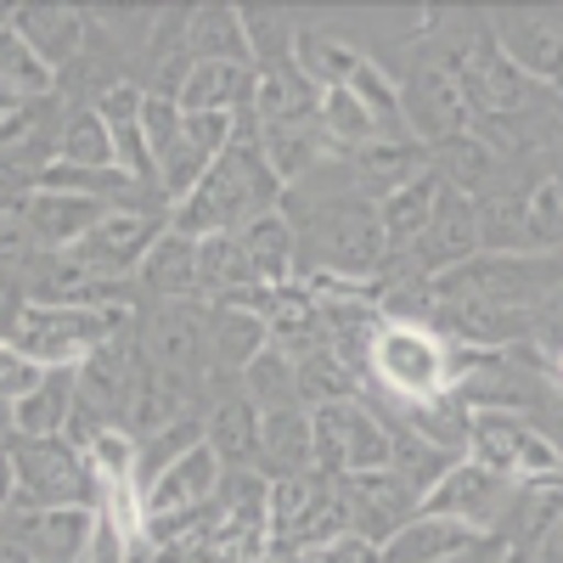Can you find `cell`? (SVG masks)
Segmentation results:
<instances>
[{
	"label": "cell",
	"instance_id": "1",
	"mask_svg": "<svg viewBox=\"0 0 563 563\" xmlns=\"http://www.w3.org/2000/svg\"><path fill=\"white\" fill-rule=\"evenodd\" d=\"M271 209H282V180L265 164L260 119L243 113L238 119V135H231V147L214 158V169L203 175V186L169 209V231L203 243V238H214V231H243L249 220H260Z\"/></svg>",
	"mask_w": 563,
	"mask_h": 563
},
{
	"label": "cell",
	"instance_id": "2",
	"mask_svg": "<svg viewBox=\"0 0 563 563\" xmlns=\"http://www.w3.org/2000/svg\"><path fill=\"white\" fill-rule=\"evenodd\" d=\"M299 231V276H344V282H372V271L389 265L384 220L378 203L344 192H327V203H310V214H288Z\"/></svg>",
	"mask_w": 563,
	"mask_h": 563
},
{
	"label": "cell",
	"instance_id": "3",
	"mask_svg": "<svg viewBox=\"0 0 563 563\" xmlns=\"http://www.w3.org/2000/svg\"><path fill=\"white\" fill-rule=\"evenodd\" d=\"M456 384V350L429 321H378L366 350V395L384 406H422L440 400Z\"/></svg>",
	"mask_w": 563,
	"mask_h": 563
},
{
	"label": "cell",
	"instance_id": "4",
	"mask_svg": "<svg viewBox=\"0 0 563 563\" xmlns=\"http://www.w3.org/2000/svg\"><path fill=\"white\" fill-rule=\"evenodd\" d=\"M135 321H141L135 305H23L7 344L40 366H79L113 333H130Z\"/></svg>",
	"mask_w": 563,
	"mask_h": 563
},
{
	"label": "cell",
	"instance_id": "5",
	"mask_svg": "<svg viewBox=\"0 0 563 563\" xmlns=\"http://www.w3.org/2000/svg\"><path fill=\"white\" fill-rule=\"evenodd\" d=\"M141 339V361L158 384H169L175 395L192 400L209 384V305L186 299V305H153L135 321Z\"/></svg>",
	"mask_w": 563,
	"mask_h": 563
},
{
	"label": "cell",
	"instance_id": "6",
	"mask_svg": "<svg viewBox=\"0 0 563 563\" xmlns=\"http://www.w3.org/2000/svg\"><path fill=\"white\" fill-rule=\"evenodd\" d=\"M310 451L316 467L333 479H355V474H378L395 456V434L389 422L361 406V400H333V406H316L310 411Z\"/></svg>",
	"mask_w": 563,
	"mask_h": 563
},
{
	"label": "cell",
	"instance_id": "7",
	"mask_svg": "<svg viewBox=\"0 0 563 563\" xmlns=\"http://www.w3.org/2000/svg\"><path fill=\"white\" fill-rule=\"evenodd\" d=\"M164 225H169V203L158 192L135 198V203H113L97 220V231L68 249V260H79L97 282H135V265L164 238Z\"/></svg>",
	"mask_w": 563,
	"mask_h": 563
},
{
	"label": "cell",
	"instance_id": "8",
	"mask_svg": "<svg viewBox=\"0 0 563 563\" xmlns=\"http://www.w3.org/2000/svg\"><path fill=\"white\" fill-rule=\"evenodd\" d=\"M18 462V507H90L97 512L102 485L74 440H7Z\"/></svg>",
	"mask_w": 563,
	"mask_h": 563
},
{
	"label": "cell",
	"instance_id": "9",
	"mask_svg": "<svg viewBox=\"0 0 563 563\" xmlns=\"http://www.w3.org/2000/svg\"><path fill=\"white\" fill-rule=\"evenodd\" d=\"M467 462L490 467V474L525 485V479H547V474H563L558 467V445L530 429L525 411H501V406H485L467 417Z\"/></svg>",
	"mask_w": 563,
	"mask_h": 563
},
{
	"label": "cell",
	"instance_id": "10",
	"mask_svg": "<svg viewBox=\"0 0 563 563\" xmlns=\"http://www.w3.org/2000/svg\"><path fill=\"white\" fill-rule=\"evenodd\" d=\"M445 68L462 79V90H467V102H474V119L479 124H501V119L507 124H525L536 113V102H541V90H547V85H536V79H525L519 68H512L490 34H479Z\"/></svg>",
	"mask_w": 563,
	"mask_h": 563
},
{
	"label": "cell",
	"instance_id": "11",
	"mask_svg": "<svg viewBox=\"0 0 563 563\" xmlns=\"http://www.w3.org/2000/svg\"><path fill=\"white\" fill-rule=\"evenodd\" d=\"M400 119H406V135L417 141V147H429V153L479 124L474 119V102H467V90H462V79L445 63H417L400 79Z\"/></svg>",
	"mask_w": 563,
	"mask_h": 563
},
{
	"label": "cell",
	"instance_id": "12",
	"mask_svg": "<svg viewBox=\"0 0 563 563\" xmlns=\"http://www.w3.org/2000/svg\"><path fill=\"white\" fill-rule=\"evenodd\" d=\"M507 496H512V479H501V474H490V467H479V462L462 456V462L445 467V479L422 496L417 512L467 525L474 536H490V541H496V530H501V519H507Z\"/></svg>",
	"mask_w": 563,
	"mask_h": 563
},
{
	"label": "cell",
	"instance_id": "13",
	"mask_svg": "<svg viewBox=\"0 0 563 563\" xmlns=\"http://www.w3.org/2000/svg\"><path fill=\"white\" fill-rule=\"evenodd\" d=\"M490 40L501 45V57L525 79H536L547 90L563 79V18H552V12H496Z\"/></svg>",
	"mask_w": 563,
	"mask_h": 563
},
{
	"label": "cell",
	"instance_id": "14",
	"mask_svg": "<svg viewBox=\"0 0 563 563\" xmlns=\"http://www.w3.org/2000/svg\"><path fill=\"white\" fill-rule=\"evenodd\" d=\"M344 496H350V536H366L372 547H384L400 525L417 519V507H422V496L395 474V467L344 479Z\"/></svg>",
	"mask_w": 563,
	"mask_h": 563
},
{
	"label": "cell",
	"instance_id": "15",
	"mask_svg": "<svg viewBox=\"0 0 563 563\" xmlns=\"http://www.w3.org/2000/svg\"><path fill=\"white\" fill-rule=\"evenodd\" d=\"M220 479L225 467L209 445H192L180 462H169L153 485H141V507H147V519H169V512H198L220 496Z\"/></svg>",
	"mask_w": 563,
	"mask_h": 563
},
{
	"label": "cell",
	"instance_id": "16",
	"mask_svg": "<svg viewBox=\"0 0 563 563\" xmlns=\"http://www.w3.org/2000/svg\"><path fill=\"white\" fill-rule=\"evenodd\" d=\"M23 225L40 254H68L74 243H85L90 231H97V220L108 214V203H90V198H74V192H23L18 203Z\"/></svg>",
	"mask_w": 563,
	"mask_h": 563
},
{
	"label": "cell",
	"instance_id": "17",
	"mask_svg": "<svg viewBox=\"0 0 563 563\" xmlns=\"http://www.w3.org/2000/svg\"><path fill=\"white\" fill-rule=\"evenodd\" d=\"M135 299H141V305H147V299H153V305L203 299V294H198V243L164 225V238L147 249V260L135 265Z\"/></svg>",
	"mask_w": 563,
	"mask_h": 563
},
{
	"label": "cell",
	"instance_id": "18",
	"mask_svg": "<svg viewBox=\"0 0 563 563\" xmlns=\"http://www.w3.org/2000/svg\"><path fill=\"white\" fill-rule=\"evenodd\" d=\"M79 406V366H45V378L12 406V440H63Z\"/></svg>",
	"mask_w": 563,
	"mask_h": 563
},
{
	"label": "cell",
	"instance_id": "19",
	"mask_svg": "<svg viewBox=\"0 0 563 563\" xmlns=\"http://www.w3.org/2000/svg\"><path fill=\"white\" fill-rule=\"evenodd\" d=\"M203 445L220 456V467L225 474H249V467L260 462V411H254V400L231 384L214 406H209V417H203Z\"/></svg>",
	"mask_w": 563,
	"mask_h": 563
},
{
	"label": "cell",
	"instance_id": "20",
	"mask_svg": "<svg viewBox=\"0 0 563 563\" xmlns=\"http://www.w3.org/2000/svg\"><path fill=\"white\" fill-rule=\"evenodd\" d=\"M18 34L34 45V57L52 68V74H68L85 45H90V18L79 7H18Z\"/></svg>",
	"mask_w": 563,
	"mask_h": 563
},
{
	"label": "cell",
	"instance_id": "21",
	"mask_svg": "<svg viewBox=\"0 0 563 563\" xmlns=\"http://www.w3.org/2000/svg\"><path fill=\"white\" fill-rule=\"evenodd\" d=\"M411 254H422L429 276H440V271H451L462 260H474L479 254V198H462V192L445 186V198H440L429 231H422V243Z\"/></svg>",
	"mask_w": 563,
	"mask_h": 563
},
{
	"label": "cell",
	"instance_id": "22",
	"mask_svg": "<svg viewBox=\"0 0 563 563\" xmlns=\"http://www.w3.org/2000/svg\"><path fill=\"white\" fill-rule=\"evenodd\" d=\"M271 344V327L254 310L238 305H209V378L214 384H238L243 366Z\"/></svg>",
	"mask_w": 563,
	"mask_h": 563
},
{
	"label": "cell",
	"instance_id": "23",
	"mask_svg": "<svg viewBox=\"0 0 563 563\" xmlns=\"http://www.w3.org/2000/svg\"><path fill=\"white\" fill-rule=\"evenodd\" d=\"M254 90H260V74L249 63H192L180 85V113H231L243 119L254 113Z\"/></svg>",
	"mask_w": 563,
	"mask_h": 563
},
{
	"label": "cell",
	"instance_id": "24",
	"mask_svg": "<svg viewBox=\"0 0 563 563\" xmlns=\"http://www.w3.org/2000/svg\"><path fill=\"white\" fill-rule=\"evenodd\" d=\"M485 541H490V536H474L467 525L417 512L411 525H400V530L378 547V558H384V563H456V558H467V552H479Z\"/></svg>",
	"mask_w": 563,
	"mask_h": 563
},
{
	"label": "cell",
	"instance_id": "25",
	"mask_svg": "<svg viewBox=\"0 0 563 563\" xmlns=\"http://www.w3.org/2000/svg\"><path fill=\"white\" fill-rule=\"evenodd\" d=\"M440 198H445V180H440L434 169H422L417 180H406L400 192H389V198L378 203L389 260H395V254H411V249L422 243V231H429V220H434Z\"/></svg>",
	"mask_w": 563,
	"mask_h": 563
},
{
	"label": "cell",
	"instance_id": "26",
	"mask_svg": "<svg viewBox=\"0 0 563 563\" xmlns=\"http://www.w3.org/2000/svg\"><path fill=\"white\" fill-rule=\"evenodd\" d=\"M558 512H563V474H547V479H525V485H512V496H507V519H501L496 541L536 552V547L552 536Z\"/></svg>",
	"mask_w": 563,
	"mask_h": 563
},
{
	"label": "cell",
	"instance_id": "27",
	"mask_svg": "<svg viewBox=\"0 0 563 563\" xmlns=\"http://www.w3.org/2000/svg\"><path fill=\"white\" fill-rule=\"evenodd\" d=\"M238 243H243V254H249V265H254V276L265 282V288H288V282H299V231H294V220L282 209L249 220L238 231Z\"/></svg>",
	"mask_w": 563,
	"mask_h": 563
},
{
	"label": "cell",
	"instance_id": "28",
	"mask_svg": "<svg viewBox=\"0 0 563 563\" xmlns=\"http://www.w3.org/2000/svg\"><path fill=\"white\" fill-rule=\"evenodd\" d=\"M260 462H265L271 479H294V474H310V467H316V451H310V411H305V406L260 411Z\"/></svg>",
	"mask_w": 563,
	"mask_h": 563
},
{
	"label": "cell",
	"instance_id": "29",
	"mask_svg": "<svg viewBox=\"0 0 563 563\" xmlns=\"http://www.w3.org/2000/svg\"><path fill=\"white\" fill-rule=\"evenodd\" d=\"M429 169L451 186V192L485 198V186H490L496 169H501V153H496V141H485L479 130H467V135H456V141H445V147L429 153Z\"/></svg>",
	"mask_w": 563,
	"mask_h": 563
},
{
	"label": "cell",
	"instance_id": "30",
	"mask_svg": "<svg viewBox=\"0 0 563 563\" xmlns=\"http://www.w3.org/2000/svg\"><path fill=\"white\" fill-rule=\"evenodd\" d=\"M254 119L260 124H310V119H321V90L294 63L265 68L260 74V90H254Z\"/></svg>",
	"mask_w": 563,
	"mask_h": 563
},
{
	"label": "cell",
	"instance_id": "31",
	"mask_svg": "<svg viewBox=\"0 0 563 563\" xmlns=\"http://www.w3.org/2000/svg\"><path fill=\"white\" fill-rule=\"evenodd\" d=\"M186 57L192 63H249L243 12L238 7H192L186 12Z\"/></svg>",
	"mask_w": 563,
	"mask_h": 563
},
{
	"label": "cell",
	"instance_id": "32",
	"mask_svg": "<svg viewBox=\"0 0 563 563\" xmlns=\"http://www.w3.org/2000/svg\"><path fill=\"white\" fill-rule=\"evenodd\" d=\"M361 57H366V52H355L350 40H339V34H321V29H299V40H294V68H299L316 90H333V85H344V79L361 68Z\"/></svg>",
	"mask_w": 563,
	"mask_h": 563
},
{
	"label": "cell",
	"instance_id": "33",
	"mask_svg": "<svg viewBox=\"0 0 563 563\" xmlns=\"http://www.w3.org/2000/svg\"><path fill=\"white\" fill-rule=\"evenodd\" d=\"M57 164H74V169H119L113 164V130H108V119L90 108V102L68 108L63 135H57Z\"/></svg>",
	"mask_w": 563,
	"mask_h": 563
},
{
	"label": "cell",
	"instance_id": "34",
	"mask_svg": "<svg viewBox=\"0 0 563 563\" xmlns=\"http://www.w3.org/2000/svg\"><path fill=\"white\" fill-rule=\"evenodd\" d=\"M294 389H299V406L316 411V406H333V400H361V378L333 355V350H310L294 361Z\"/></svg>",
	"mask_w": 563,
	"mask_h": 563
},
{
	"label": "cell",
	"instance_id": "35",
	"mask_svg": "<svg viewBox=\"0 0 563 563\" xmlns=\"http://www.w3.org/2000/svg\"><path fill=\"white\" fill-rule=\"evenodd\" d=\"M479 254H530L525 231V186L479 198Z\"/></svg>",
	"mask_w": 563,
	"mask_h": 563
},
{
	"label": "cell",
	"instance_id": "36",
	"mask_svg": "<svg viewBox=\"0 0 563 563\" xmlns=\"http://www.w3.org/2000/svg\"><path fill=\"white\" fill-rule=\"evenodd\" d=\"M0 85L23 102H40V97H57V74L34 57V45L12 29H0Z\"/></svg>",
	"mask_w": 563,
	"mask_h": 563
},
{
	"label": "cell",
	"instance_id": "37",
	"mask_svg": "<svg viewBox=\"0 0 563 563\" xmlns=\"http://www.w3.org/2000/svg\"><path fill=\"white\" fill-rule=\"evenodd\" d=\"M238 389L254 400V411H276V406H299V389H294V355H282L276 344H265L249 366Z\"/></svg>",
	"mask_w": 563,
	"mask_h": 563
},
{
	"label": "cell",
	"instance_id": "38",
	"mask_svg": "<svg viewBox=\"0 0 563 563\" xmlns=\"http://www.w3.org/2000/svg\"><path fill=\"white\" fill-rule=\"evenodd\" d=\"M525 231H530V254L563 249V175H541L525 186Z\"/></svg>",
	"mask_w": 563,
	"mask_h": 563
},
{
	"label": "cell",
	"instance_id": "39",
	"mask_svg": "<svg viewBox=\"0 0 563 563\" xmlns=\"http://www.w3.org/2000/svg\"><path fill=\"white\" fill-rule=\"evenodd\" d=\"M85 462L90 474H97V485H141V440L124 434V429H102L97 440L85 445Z\"/></svg>",
	"mask_w": 563,
	"mask_h": 563
},
{
	"label": "cell",
	"instance_id": "40",
	"mask_svg": "<svg viewBox=\"0 0 563 563\" xmlns=\"http://www.w3.org/2000/svg\"><path fill=\"white\" fill-rule=\"evenodd\" d=\"M243 34H249V63L265 74V68H282V63H294V18L288 12H243Z\"/></svg>",
	"mask_w": 563,
	"mask_h": 563
},
{
	"label": "cell",
	"instance_id": "41",
	"mask_svg": "<svg viewBox=\"0 0 563 563\" xmlns=\"http://www.w3.org/2000/svg\"><path fill=\"white\" fill-rule=\"evenodd\" d=\"M389 434H395V456H389V467H395V474H400L417 496H429V490L445 479V467H451L456 456L434 451L429 440H417L411 429H395V422H389Z\"/></svg>",
	"mask_w": 563,
	"mask_h": 563
},
{
	"label": "cell",
	"instance_id": "42",
	"mask_svg": "<svg viewBox=\"0 0 563 563\" xmlns=\"http://www.w3.org/2000/svg\"><path fill=\"white\" fill-rule=\"evenodd\" d=\"M271 563H384V558L366 536H333V541H316V547H288Z\"/></svg>",
	"mask_w": 563,
	"mask_h": 563
},
{
	"label": "cell",
	"instance_id": "43",
	"mask_svg": "<svg viewBox=\"0 0 563 563\" xmlns=\"http://www.w3.org/2000/svg\"><path fill=\"white\" fill-rule=\"evenodd\" d=\"M180 124H186V113H180V102L175 97H141V135H147V153H153V164L180 141Z\"/></svg>",
	"mask_w": 563,
	"mask_h": 563
},
{
	"label": "cell",
	"instance_id": "44",
	"mask_svg": "<svg viewBox=\"0 0 563 563\" xmlns=\"http://www.w3.org/2000/svg\"><path fill=\"white\" fill-rule=\"evenodd\" d=\"M18 507V462H12V445H0V512Z\"/></svg>",
	"mask_w": 563,
	"mask_h": 563
},
{
	"label": "cell",
	"instance_id": "45",
	"mask_svg": "<svg viewBox=\"0 0 563 563\" xmlns=\"http://www.w3.org/2000/svg\"><path fill=\"white\" fill-rule=\"evenodd\" d=\"M536 558L541 563H563V512H558V525H552V536L536 547Z\"/></svg>",
	"mask_w": 563,
	"mask_h": 563
},
{
	"label": "cell",
	"instance_id": "46",
	"mask_svg": "<svg viewBox=\"0 0 563 563\" xmlns=\"http://www.w3.org/2000/svg\"><path fill=\"white\" fill-rule=\"evenodd\" d=\"M18 198H23V186H18L7 169H0V220H7V214L18 209Z\"/></svg>",
	"mask_w": 563,
	"mask_h": 563
},
{
	"label": "cell",
	"instance_id": "47",
	"mask_svg": "<svg viewBox=\"0 0 563 563\" xmlns=\"http://www.w3.org/2000/svg\"><path fill=\"white\" fill-rule=\"evenodd\" d=\"M496 563H541V558H536V552H525V547H507Z\"/></svg>",
	"mask_w": 563,
	"mask_h": 563
},
{
	"label": "cell",
	"instance_id": "48",
	"mask_svg": "<svg viewBox=\"0 0 563 563\" xmlns=\"http://www.w3.org/2000/svg\"><path fill=\"white\" fill-rule=\"evenodd\" d=\"M490 547H496V541H485L479 552H467V558H456V563H485V552H490Z\"/></svg>",
	"mask_w": 563,
	"mask_h": 563
},
{
	"label": "cell",
	"instance_id": "49",
	"mask_svg": "<svg viewBox=\"0 0 563 563\" xmlns=\"http://www.w3.org/2000/svg\"><path fill=\"white\" fill-rule=\"evenodd\" d=\"M0 434H12V406H0Z\"/></svg>",
	"mask_w": 563,
	"mask_h": 563
},
{
	"label": "cell",
	"instance_id": "50",
	"mask_svg": "<svg viewBox=\"0 0 563 563\" xmlns=\"http://www.w3.org/2000/svg\"><path fill=\"white\" fill-rule=\"evenodd\" d=\"M552 445H558V467H563V434H558V440H552Z\"/></svg>",
	"mask_w": 563,
	"mask_h": 563
},
{
	"label": "cell",
	"instance_id": "51",
	"mask_svg": "<svg viewBox=\"0 0 563 563\" xmlns=\"http://www.w3.org/2000/svg\"><path fill=\"white\" fill-rule=\"evenodd\" d=\"M558 158H563V135H558Z\"/></svg>",
	"mask_w": 563,
	"mask_h": 563
},
{
	"label": "cell",
	"instance_id": "52",
	"mask_svg": "<svg viewBox=\"0 0 563 563\" xmlns=\"http://www.w3.org/2000/svg\"><path fill=\"white\" fill-rule=\"evenodd\" d=\"M558 90H563V79H558Z\"/></svg>",
	"mask_w": 563,
	"mask_h": 563
}]
</instances>
